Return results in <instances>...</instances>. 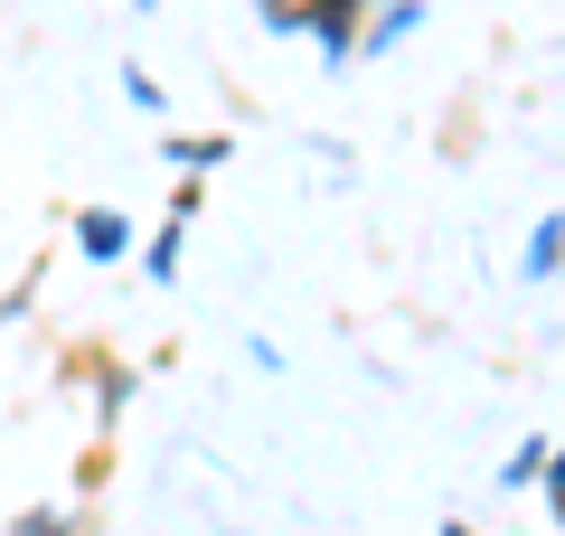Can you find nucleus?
I'll return each instance as SVG.
<instances>
[{"instance_id":"423d86ee","label":"nucleus","mask_w":565,"mask_h":536,"mask_svg":"<svg viewBox=\"0 0 565 536\" xmlns=\"http://www.w3.org/2000/svg\"><path fill=\"white\" fill-rule=\"evenodd\" d=\"M10 536H76V508H20Z\"/></svg>"},{"instance_id":"0eeeda50","label":"nucleus","mask_w":565,"mask_h":536,"mask_svg":"<svg viewBox=\"0 0 565 536\" xmlns=\"http://www.w3.org/2000/svg\"><path fill=\"white\" fill-rule=\"evenodd\" d=\"M255 10H264V29H282V39L311 29V0H255Z\"/></svg>"},{"instance_id":"20e7f679","label":"nucleus","mask_w":565,"mask_h":536,"mask_svg":"<svg viewBox=\"0 0 565 536\" xmlns=\"http://www.w3.org/2000/svg\"><path fill=\"white\" fill-rule=\"evenodd\" d=\"M170 160H180L189 179H207V170H217V160H236V151H226L217 132H189V141H170Z\"/></svg>"},{"instance_id":"7ed1b4c3","label":"nucleus","mask_w":565,"mask_h":536,"mask_svg":"<svg viewBox=\"0 0 565 536\" xmlns=\"http://www.w3.org/2000/svg\"><path fill=\"white\" fill-rule=\"evenodd\" d=\"M546 461H556V442H537V433H527L519 452L500 461V490H537V480H546Z\"/></svg>"},{"instance_id":"6e6552de","label":"nucleus","mask_w":565,"mask_h":536,"mask_svg":"<svg viewBox=\"0 0 565 536\" xmlns=\"http://www.w3.org/2000/svg\"><path fill=\"white\" fill-rule=\"evenodd\" d=\"M180 274V226H161V236H151V282H170Z\"/></svg>"},{"instance_id":"9d476101","label":"nucleus","mask_w":565,"mask_h":536,"mask_svg":"<svg viewBox=\"0 0 565 536\" xmlns=\"http://www.w3.org/2000/svg\"><path fill=\"white\" fill-rule=\"evenodd\" d=\"M444 536H471V527H444Z\"/></svg>"},{"instance_id":"39448f33","label":"nucleus","mask_w":565,"mask_h":536,"mask_svg":"<svg viewBox=\"0 0 565 536\" xmlns=\"http://www.w3.org/2000/svg\"><path fill=\"white\" fill-rule=\"evenodd\" d=\"M556 264H565V217H546L537 236H527V282H546Z\"/></svg>"},{"instance_id":"f03ea898","label":"nucleus","mask_w":565,"mask_h":536,"mask_svg":"<svg viewBox=\"0 0 565 536\" xmlns=\"http://www.w3.org/2000/svg\"><path fill=\"white\" fill-rule=\"evenodd\" d=\"M424 20V0H386V20H367V39H359V57H386V47L405 39V29Z\"/></svg>"},{"instance_id":"1a4fd4ad","label":"nucleus","mask_w":565,"mask_h":536,"mask_svg":"<svg viewBox=\"0 0 565 536\" xmlns=\"http://www.w3.org/2000/svg\"><path fill=\"white\" fill-rule=\"evenodd\" d=\"M537 490H546V508H556V527H565V442H556V461H546V480H537Z\"/></svg>"},{"instance_id":"f257e3e1","label":"nucleus","mask_w":565,"mask_h":536,"mask_svg":"<svg viewBox=\"0 0 565 536\" xmlns=\"http://www.w3.org/2000/svg\"><path fill=\"white\" fill-rule=\"evenodd\" d=\"M122 245H132V226H122L114 207H85V217H76V255H85V264H114Z\"/></svg>"}]
</instances>
